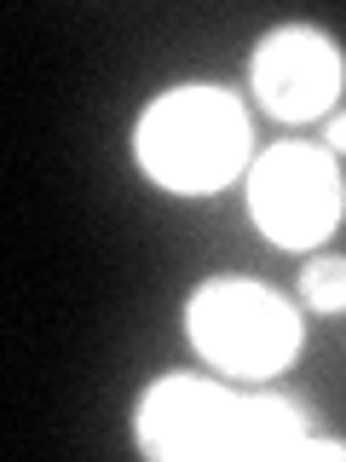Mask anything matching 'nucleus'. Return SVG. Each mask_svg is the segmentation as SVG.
<instances>
[{
  "label": "nucleus",
  "mask_w": 346,
  "mask_h": 462,
  "mask_svg": "<svg viewBox=\"0 0 346 462\" xmlns=\"http://www.w3.org/2000/svg\"><path fill=\"white\" fill-rule=\"evenodd\" d=\"M300 295L317 312H341L346 307V254H317L300 272Z\"/></svg>",
  "instance_id": "423d86ee"
},
{
  "label": "nucleus",
  "mask_w": 346,
  "mask_h": 462,
  "mask_svg": "<svg viewBox=\"0 0 346 462\" xmlns=\"http://www.w3.org/2000/svg\"><path fill=\"white\" fill-rule=\"evenodd\" d=\"M341 76H346L341 47L323 29L283 23L254 47V93H260V105L271 116H283V122H312V116H323L341 93Z\"/></svg>",
  "instance_id": "39448f33"
},
{
  "label": "nucleus",
  "mask_w": 346,
  "mask_h": 462,
  "mask_svg": "<svg viewBox=\"0 0 346 462\" xmlns=\"http://www.w3.org/2000/svg\"><path fill=\"white\" fill-rule=\"evenodd\" d=\"M139 162L168 191H220L249 162V116L220 87H173L139 116Z\"/></svg>",
  "instance_id": "f03ea898"
},
{
  "label": "nucleus",
  "mask_w": 346,
  "mask_h": 462,
  "mask_svg": "<svg viewBox=\"0 0 346 462\" xmlns=\"http://www.w3.org/2000/svg\"><path fill=\"white\" fill-rule=\"evenodd\" d=\"M139 445L150 457H346L306 439V416L283 399H237L196 375H168L139 404Z\"/></svg>",
  "instance_id": "f257e3e1"
},
{
  "label": "nucleus",
  "mask_w": 346,
  "mask_h": 462,
  "mask_svg": "<svg viewBox=\"0 0 346 462\" xmlns=\"http://www.w3.org/2000/svg\"><path fill=\"white\" fill-rule=\"evenodd\" d=\"M191 341L231 375H271L300 346V312L242 278H214L191 295Z\"/></svg>",
  "instance_id": "7ed1b4c3"
},
{
  "label": "nucleus",
  "mask_w": 346,
  "mask_h": 462,
  "mask_svg": "<svg viewBox=\"0 0 346 462\" xmlns=\"http://www.w3.org/2000/svg\"><path fill=\"white\" fill-rule=\"evenodd\" d=\"M249 208L260 231L283 249L323 243L341 220V173L317 144H271L249 173Z\"/></svg>",
  "instance_id": "20e7f679"
},
{
  "label": "nucleus",
  "mask_w": 346,
  "mask_h": 462,
  "mask_svg": "<svg viewBox=\"0 0 346 462\" xmlns=\"http://www.w3.org/2000/svg\"><path fill=\"white\" fill-rule=\"evenodd\" d=\"M329 151H346V110L329 122Z\"/></svg>",
  "instance_id": "0eeeda50"
}]
</instances>
